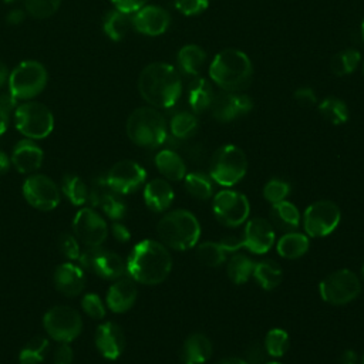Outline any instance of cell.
Returning <instances> with one entry per match:
<instances>
[{
  "label": "cell",
  "instance_id": "f1b7e54d",
  "mask_svg": "<svg viewBox=\"0 0 364 364\" xmlns=\"http://www.w3.org/2000/svg\"><path fill=\"white\" fill-rule=\"evenodd\" d=\"M212 84L206 78H195L188 88V102L195 114L206 111L213 100Z\"/></svg>",
  "mask_w": 364,
  "mask_h": 364
},
{
  "label": "cell",
  "instance_id": "44dd1931",
  "mask_svg": "<svg viewBox=\"0 0 364 364\" xmlns=\"http://www.w3.org/2000/svg\"><path fill=\"white\" fill-rule=\"evenodd\" d=\"M94 340L97 350L108 360L118 358L125 348L124 331L118 324L112 321L100 324L95 330Z\"/></svg>",
  "mask_w": 364,
  "mask_h": 364
},
{
  "label": "cell",
  "instance_id": "d6a6232c",
  "mask_svg": "<svg viewBox=\"0 0 364 364\" xmlns=\"http://www.w3.org/2000/svg\"><path fill=\"white\" fill-rule=\"evenodd\" d=\"M256 282L264 289V290H273L276 289L283 277V272L274 260H262L255 264L253 274H252Z\"/></svg>",
  "mask_w": 364,
  "mask_h": 364
},
{
  "label": "cell",
  "instance_id": "681fc988",
  "mask_svg": "<svg viewBox=\"0 0 364 364\" xmlns=\"http://www.w3.org/2000/svg\"><path fill=\"white\" fill-rule=\"evenodd\" d=\"M54 364H71L74 360L73 348L68 346V343H60L58 347L54 350Z\"/></svg>",
  "mask_w": 364,
  "mask_h": 364
},
{
  "label": "cell",
  "instance_id": "5bb4252c",
  "mask_svg": "<svg viewBox=\"0 0 364 364\" xmlns=\"http://www.w3.org/2000/svg\"><path fill=\"white\" fill-rule=\"evenodd\" d=\"M74 236L87 247L100 246L108 235V226L102 216L91 208L78 210L73 220Z\"/></svg>",
  "mask_w": 364,
  "mask_h": 364
},
{
  "label": "cell",
  "instance_id": "d4e9b609",
  "mask_svg": "<svg viewBox=\"0 0 364 364\" xmlns=\"http://www.w3.org/2000/svg\"><path fill=\"white\" fill-rule=\"evenodd\" d=\"M144 199L149 209L155 212H162L172 203L173 191L165 179L156 178L145 185Z\"/></svg>",
  "mask_w": 364,
  "mask_h": 364
},
{
  "label": "cell",
  "instance_id": "f907efd6",
  "mask_svg": "<svg viewBox=\"0 0 364 364\" xmlns=\"http://www.w3.org/2000/svg\"><path fill=\"white\" fill-rule=\"evenodd\" d=\"M146 1L148 0H111V3L114 4V7L117 10L127 13V14H134L141 7H144L146 4Z\"/></svg>",
  "mask_w": 364,
  "mask_h": 364
},
{
  "label": "cell",
  "instance_id": "bcb514c9",
  "mask_svg": "<svg viewBox=\"0 0 364 364\" xmlns=\"http://www.w3.org/2000/svg\"><path fill=\"white\" fill-rule=\"evenodd\" d=\"M58 247L61 250V253L68 257L70 260H75L78 259L81 250L78 246V240L75 236L70 235V233H61L58 236Z\"/></svg>",
  "mask_w": 364,
  "mask_h": 364
},
{
  "label": "cell",
  "instance_id": "836d02e7",
  "mask_svg": "<svg viewBox=\"0 0 364 364\" xmlns=\"http://www.w3.org/2000/svg\"><path fill=\"white\" fill-rule=\"evenodd\" d=\"M226 253H230V250L223 243V240H220V242H205V243H200L196 247L198 259L203 264L210 266V267L220 266L226 259Z\"/></svg>",
  "mask_w": 364,
  "mask_h": 364
},
{
  "label": "cell",
  "instance_id": "ab89813d",
  "mask_svg": "<svg viewBox=\"0 0 364 364\" xmlns=\"http://www.w3.org/2000/svg\"><path fill=\"white\" fill-rule=\"evenodd\" d=\"M185 188L186 191L198 199H208L212 195V182L209 176L200 172H192L185 175Z\"/></svg>",
  "mask_w": 364,
  "mask_h": 364
},
{
  "label": "cell",
  "instance_id": "52a82bcc",
  "mask_svg": "<svg viewBox=\"0 0 364 364\" xmlns=\"http://www.w3.org/2000/svg\"><path fill=\"white\" fill-rule=\"evenodd\" d=\"M247 159L245 152L236 145H223L210 158V176L223 186H233L246 173Z\"/></svg>",
  "mask_w": 364,
  "mask_h": 364
},
{
  "label": "cell",
  "instance_id": "91938a15",
  "mask_svg": "<svg viewBox=\"0 0 364 364\" xmlns=\"http://www.w3.org/2000/svg\"><path fill=\"white\" fill-rule=\"evenodd\" d=\"M219 364H247V361L242 360V358H226L225 361H222Z\"/></svg>",
  "mask_w": 364,
  "mask_h": 364
},
{
  "label": "cell",
  "instance_id": "ee69618b",
  "mask_svg": "<svg viewBox=\"0 0 364 364\" xmlns=\"http://www.w3.org/2000/svg\"><path fill=\"white\" fill-rule=\"evenodd\" d=\"M290 192V185L283 179H270L264 188H263V196L266 200L272 203H277L280 200H284L286 196Z\"/></svg>",
  "mask_w": 364,
  "mask_h": 364
},
{
  "label": "cell",
  "instance_id": "f6af8a7d",
  "mask_svg": "<svg viewBox=\"0 0 364 364\" xmlns=\"http://www.w3.org/2000/svg\"><path fill=\"white\" fill-rule=\"evenodd\" d=\"M82 310L92 318L101 320L105 316V307L100 299V296L94 293H87L81 300Z\"/></svg>",
  "mask_w": 364,
  "mask_h": 364
},
{
  "label": "cell",
  "instance_id": "03108f58",
  "mask_svg": "<svg viewBox=\"0 0 364 364\" xmlns=\"http://www.w3.org/2000/svg\"><path fill=\"white\" fill-rule=\"evenodd\" d=\"M361 364H364V357H363V363Z\"/></svg>",
  "mask_w": 364,
  "mask_h": 364
},
{
  "label": "cell",
  "instance_id": "7a4b0ae2",
  "mask_svg": "<svg viewBox=\"0 0 364 364\" xmlns=\"http://www.w3.org/2000/svg\"><path fill=\"white\" fill-rule=\"evenodd\" d=\"M172 269V257L168 249L156 240H142L132 249L127 272L142 284H158L164 282Z\"/></svg>",
  "mask_w": 364,
  "mask_h": 364
},
{
  "label": "cell",
  "instance_id": "f5cc1de1",
  "mask_svg": "<svg viewBox=\"0 0 364 364\" xmlns=\"http://www.w3.org/2000/svg\"><path fill=\"white\" fill-rule=\"evenodd\" d=\"M247 357H249L247 364H259L263 360V353L260 346L259 344L252 346V348L247 351Z\"/></svg>",
  "mask_w": 364,
  "mask_h": 364
},
{
  "label": "cell",
  "instance_id": "3957f363",
  "mask_svg": "<svg viewBox=\"0 0 364 364\" xmlns=\"http://www.w3.org/2000/svg\"><path fill=\"white\" fill-rule=\"evenodd\" d=\"M210 80L225 91L239 92L252 81L253 68L249 57L236 48L219 51L209 65Z\"/></svg>",
  "mask_w": 364,
  "mask_h": 364
},
{
  "label": "cell",
  "instance_id": "8992f818",
  "mask_svg": "<svg viewBox=\"0 0 364 364\" xmlns=\"http://www.w3.org/2000/svg\"><path fill=\"white\" fill-rule=\"evenodd\" d=\"M9 94L16 101H28L38 95L47 85L46 67L34 60L17 64L9 74Z\"/></svg>",
  "mask_w": 364,
  "mask_h": 364
},
{
  "label": "cell",
  "instance_id": "30bf717a",
  "mask_svg": "<svg viewBox=\"0 0 364 364\" xmlns=\"http://www.w3.org/2000/svg\"><path fill=\"white\" fill-rule=\"evenodd\" d=\"M320 296L330 304H347L353 301L361 290V283L357 274L348 269H340L330 273L320 283Z\"/></svg>",
  "mask_w": 364,
  "mask_h": 364
},
{
  "label": "cell",
  "instance_id": "be15d7a7",
  "mask_svg": "<svg viewBox=\"0 0 364 364\" xmlns=\"http://www.w3.org/2000/svg\"><path fill=\"white\" fill-rule=\"evenodd\" d=\"M266 364H280V363H276V361H270V363H266Z\"/></svg>",
  "mask_w": 364,
  "mask_h": 364
},
{
  "label": "cell",
  "instance_id": "d590c367",
  "mask_svg": "<svg viewBox=\"0 0 364 364\" xmlns=\"http://www.w3.org/2000/svg\"><path fill=\"white\" fill-rule=\"evenodd\" d=\"M318 112L333 125L344 124L348 119V108L343 100L327 97L318 104Z\"/></svg>",
  "mask_w": 364,
  "mask_h": 364
},
{
  "label": "cell",
  "instance_id": "680465c9",
  "mask_svg": "<svg viewBox=\"0 0 364 364\" xmlns=\"http://www.w3.org/2000/svg\"><path fill=\"white\" fill-rule=\"evenodd\" d=\"M9 80V70H7V65L0 61V87Z\"/></svg>",
  "mask_w": 364,
  "mask_h": 364
},
{
  "label": "cell",
  "instance_id": "7bdbcfd3",
  "mask_svg": "<svg viewBox=\"0 0 364 364\" xmlns=\"http://www.w3.org/2000/svg\"><path fill=\"white\" fill-rule=\"evenodd\" d=\"M24 10L34 18H47L53 16L58 7L61 0H23Z\"/></svg>",
  "mask_w": 364,
  "mask_h": 364
},
{
  "label": "cell",
  "instance_id": "603a6c76",
  "mask_svg": "<svg viewBox=\"0 0 364 364\" xmlns=\"http://www.w3.org/2000/svg\"><path fill=\"white\" fill-rule=\"evenodd\" d=\"M43 149L31 139L18 141L11 152V164L20 173H31L43 164Z\"/></svg>",
  "mask_w": 364,
  "mask_h": 364
},
{
  "label": "cell",
  "instance_id": "7dc6e473",
  "mask_svg": "<svg viewBox=\"0 0 364 364\" xmlns=\"http://www.w3.org/2000/svg\"><path fill=\"white\" fill-rule=\"evenodd\" d=\"M209 0H175V7L183 16H196L205 11Z\"/></svg>",
  "mask_w": 364,
  "mask_h": 364
},
{
  "label": "cell",
  "instance_id": "d6986e66",
  "mask_svg": "<svg viewBox=\"0 0 364 364\" xmlns=\"http://www.w3.org/2000/svg\"><path fill=\"white\" fill-rule=\"evenodd\" d=\"M132 27L145 36H159L171 24L169 13L159 6H144L131 16Z\"/></svg>",
  "mask_w": 364,
  "mask_h": 364
},
{
  "label": "cell",
  "instance_id": "4dcf8cb0",
  "mask_svg": "<svg viewBox=\"0 0 364 364\" xmlns=\"http://www.w3.org/2000/svg\"><path fill=\"white\" fill-rule=\"evenodd\" d=\"M131 26H132L131 14L122 13L117 9L108 11L102 20L104 33L114 41L122 40L127 36Z\"/></svg>",
  "mask_w": 364,
  "mask_h": 364
},
{
  "label": "cell",
  "instance_id": "74e56055",
  "mask_svg": "<svg viewBox=\"0 0 364 364\" xmlns=\"http://www.w3.org/2000/svg\"><path fill=\"white\" fill-rule=\"evenodd\" d=\"M253 269L255 263L252 262V259L242 253H235L228 262V276L236 284L247 282L253 274Z\"/></svg>",
  "mask_w": 364,
  "mask_h": 364
},
{
  "label": "cell",
  "instance_id": "e0dca14e",
  "mask_svg": "<svg viewBox=\"0 0 364 364\" xmlns=\"http://www.w3.org/2000/svg\"><path fill=\"white\" fill-rule=\"evenodd\" d=\"M209 108L215 119L219 122H229L240 115L247 114L253 108V101L246 94L223 90L213 95Z\"/></svg>",
  "mask_w": 364,
  "mask_h": 364
},
{
  "label": "cell",
  "instance_id": "4316f807",
  "mask_svg": "<svg viewBox=\"0 0 364 364\" xmlns=\"http://www.w3.org/2000/svg\"><path fill=\"white\" fill-rule=\"evenodd\" d=\"M270 223L276 229H280L286 233L291 232L300 223L299 209L287 200H280L277 203H273L270 209Z\"/></svg>",
  "mask_w": 364,
  "mask_h": 364
},
{
  "label": "cell",
  "instance_id": "8fae6325",
  "mask_svg": "<svg viewBox=\"0 0 364 364\" xmlns=\"http://www.w3.org/2000/svg\"><path fill=\"white\" fill-rule=\"evenodd\" d=\"M341 213L340 208L333 200H317L311 203L303 215V226L307 235L321 237L331 233L338 222Z\"/></svg>",
  "mask_w": 364,
  "mask_h": 364
},
{
  "label": "cell",
  "instance_id": "2e32d148",
  "mask_svg": "<svg viewBox=\"0 0 364 364\" xmlns=\"http://www.w3.org/2000/svg\"><path fill=\"white\" fill-rule=\"evenodd\" d=\"M145 169L131 159H122L111 166L105 175L107 185L117 193H131L145 181Z\"/></svg>",
  "mask_w": 364,
  "mask_h": 364
},
{
  "label": "cell",
  "instance_id": "9a60e30c",
  "mask_svg": "<svg viewBox=\"0 0 364 364\" xmlns=\"http://www.w3.org/2000/svg\"><path fill=\"white\" fill-rule=\"evenodd\" d=\"M23 195L33 208L40 210H51L60 203V191L55 182L40 173H34L24 181Z\"/></svg>",
  "mask_w": 364,
  "mask_h": 364
},
{
  "label": "cell",
  "instance_id": "6f0895ef",
  "mask_svg": "<svg viewBox=\"0 0 364 364\" xmlns=\"http://www.w3.org/2000/svg\"><path fill=\"white\" fill-rule=\"evenodd\" d=\"M10 164H11V161H10L9 155L4 151H0V175L9 171Z\"/></svg>",
  "mask_w": 364,
  "mask_h": 364
},
{
  "label": "cell",
  "instance_id": "ac0fdd59",
  "mask_svg": "<svg viewBox=\"0 0 364 364\" xmlns=\"http://www.w3.org/2000/svg\"><path fill=\"white\" fill-rule=\"evenodd\" d=\"M88 200L104 210V213L112 220H121L125 216L127 205L119 198V193L114 192L105 182V176H101L94 181L92 188L90 189Z\"/></svg>",
  "mask_w": 364,
  "mask_h": 364
},
{
  "label": "cell",
  "instance_id": "ba28073f",
  "mask_svg": "<svg viewBox=\"0 0 364 364\" xmlns=\"http://www.w3.org/2000/svg\"><path fill=\"white\" fill-rule=\"evenodd\" d=\"M14 124L28 139H43L51 134L54 117L47 105L28 100L16 107Z\"/></svg>",
  "mask_w": 364,
  "mask_h": 364
},
{
  "label": "cell",
  "instance_id": "c3c4849f",
  "mask_svg": "<svg viewBox=\"0 0 364 364\" xmlns=\"http://www.w3.org/2000/svg\"><path fill=\"white\" fill-rule=\"evenodd\" d=\"M293 98L294 101L301 105V107H311L316 104L317 98H316V94L311 88L309 87H301V88H297L293 94Z\"/></svg>",
  "mask_w": 364,
  "mask_h": 364
},
{
  "label": "cell",
  "instance_id": "e575fe53",
  "mask_svg": "<svg viewBox=\"0 0 364 364\" xmlns=\"http://www.w3.org/2000/svg\"><path fill=\"white\" fill-rule=\"evenodd\" d=\"M61 191L65 198L75 206L88 202L90 188L77 175H65L61 181Z\"/></svg>",
  "mask_w": 364,
  "mask_h": 364
},
{
  "label": "cell",
  "instance_id": "83f0119b",
  "mask_svg": "<svg viewBox=\"0 0 364 364\" xmlns=\"http://www.w3.org/2000/svg\"><path fill=\"white\" fill-rule=\"evenodd\" d=\"M155 165L158 171L171 181H181L186 175V165L183 159L171 149L159 151L155 155Z\"/></svg>",
  "mask_w": 364,
  "mask_h": 364
},
{
  "label": "cell",
  "instance_id": "b9f144b4",
  "mask_svg": "<svg viewBox=\"0 0 364 364\" xmlns=\"http://www.w3.org/2000/svg\"><path fill=\"white\" fill-rule=\"evenodd\" d=\"M290 346L289 334L282 328H272L264 340V350L272 357H282Z\"/></svg>",
  "mask_w": 364,
  "mask_h": 364
},
{
  "label": "cell",
  "instance_id": "8d00e7d4",
  "mask_svg": "<svg viewBox=\"0 0 364 364\" xmlns=\"http://www.w3.org/2000/svg\"><path fill=\"white\" fill-rule=\"evenodd\" d=\"M360 63V51L355 48H344L334 54L330 61V68L333 74L343 77L351 74Z\"/></svg>",
  "mask_w": 364,
  "mask_h": 364
},
{
  "label": "cell",
  "instance_id": "94428289",
  "mask_svg": "<svg viewBox=\"0 0 364 364\" xmlns=\"http://www.w3.org/2000/svg\"><path fill=\"white\" fill-rule=\"evenodd\" d=\"M361 33H363V40H364V20H363V24H361Z\"/></svg>",
  "mask_w": 364,
  "mask_h": 364
},
{
  "label": "cell",
  "instance_id": "9f6ffc18",
  "mask_svg": "<svg viewBox=\"0 0 364 364\" xmlns=\"http://www.w3.org/2000/svg\"><path fill=\"white\" fill-rule=\"evenodd\" d=\"M341 364H357V355L353 350H346L340 358Z\"/></svg>",
  "mask_w": 364,
  "mask_h": 364
},
{
  "label": "cell",
  "instance_id": "9c48e42d",
  "mask_svg": "<svg viewBox=\"0 0 364 364\" xmlns=\"http://www.w3.org/2000/svg\"><path fill=\"white\" fill-rule=\"evenodd\" d=\"M43 326L53 340L70 343L80 336L82 320L75 309L70 306H54L44 314Z\"/></svg>",
  "mask_w": 364,
  "mask_h": 364
},
{
  "label": "cell",
  "instance_id": "6125c7cd",
  "mask_svg": "<svg viewBox=\"0 0 364 364\" xmlns=\"http://www.w3.org/2000/svg\"><path fill=\"white\" fill-rule=\"evenodd\" d=\"M361 277L364 279V263H363V266H361Z\"/></svg>",
  "mask_w": 364,
  "mask_h": 364
},
{
  "label": "cell",
  "instance_id": "6da1fadb",
  "mask_svg": "<svg viewBox=\"0 0 364 364\" xmlns=\"http://www.w3.org/2000/svg\"><path fill=\"white\" fill-rule=\"evenodd\" d=\"M138 91L154 108H171L182 92L181 75L168 63H151L138 77Z\"/></svg>",
  "mask_w": 364,
  "mask_h": 364
},
{
  "label": "cell",
  "instance_id": "003e7915",
  "mask_svg": "<svg viewBox=\"0 0 364 364\" xmlns=\"http://www.w3.org/2000/svg\"><path fill=\"white\" fill-rule=\"evenodd\" d=\"M185 364H191V363H185Z\"/></svg>",
  "mask_w": 364,
  "mask_h": 364
},
{
  "label": "cell",
  "instance_id": "816d5d0a",
  "mask_svg": "<svg viewBox=\"0 0 364 364\" xmlns=\"http://www.w3.org/2000/svg\"><path fill=\"white\" fill-rule=\"evenodd\" d=\"M111 230H112V235L114 237L118 240V242H128L129 237H131V233L128 230V228L119 222H114L112 226H111Z\"/></svg>",
  "mask_w": 364,
  "mask_h": 364
},
{
  "label": "cell",
  "instance_id": "60d3db41",
  "mask_svg": "<svg viewBox=\"0 0 364 364\" xmlns=\"http://www.w3.org/2000/svg\"><path fill=\"white\" fill-rule=\"evenodd\" d=\"M198 128V119L193 114L182 111L172 117L171 119V132L176 138H188L191 136Z\"/></svg>",
  "mask_w": 364,
  "mask_h": 364
},
{
  "label": "cell",
  "instance_id": "484cf974",
  "mask_svg": "<svg viewBox=\"0 0 364 364\" xmlns=\"http://www.w3.org/2000/svg\"><path fill=\"white\" fill-rule=\"evenodd\" d=\"M210 354H212V343L205 334H200V333L191 334L185 340L181 351L182 360L191 364H202L210 357Z\"/></svg>",
  "mask_w": 364,
  "mask_h": 364
},
{
  "label": "cell",
  "instance_id": "1f68e13d",
  "mask_svg": "<svg viewBox=\"0 0 364 364\" xmlns=\"http://www.w3.org/2000/svg\"><path fill=\"white\" fill-rule=\"evenodd\" d=\"M309 249V239L303 233L287 232L277 242V252L284 259L301 257Z\"/></svg>",
  "mask_w": 364,
  "mask_h": 364
},
{
  "label": "cell",
  "instance_id": "f546056e",
  "mask_svg": "<svg viewBox=\"0 0 364 364\" xmlns=\"http://www.w3.org/2000/svg\"><path fill=\"white\" fill-rule=\"evenodd\" d=\"M178 65L188 75H198L206 61V53L196 44H186L178 51Z\"/></svg>",
  "mask_w": 364,
  "mask_h": 364
},
{
  "label": "cell",
  "instance_id": "db71d44e",
  "mask_svg": "<svg viewBox=\"0 0 364 364\" xmlns=\"http://www.w3.org/2000/svg\"><path fill=\"white\" fill-rule=\"evenodd\" d=\"M6 20H7L9 24H18V23H21L24 20V13L21 10H18V9L11 10V11H9Z\"/></svg>",
  "mask_w": 364,
  "mask_h": 364
},
{
  "label": "cell",
  "instance_id": "ffe728a7",
  "mask_svg": "<svg viewBox=\"0 0 364 364\" xmlns=\"http://www.w3.org/2000/svg\"><path fill=\"white\" fill-rule=\"evenodd\" d=\"M243 246L252 253H266L274 243V229L267 219L253 218L245 226Z\"/></svg>",
  "mask_w": 364,
  "mask_h": 364
},
{
  "label": "cell",
  "instance_id": "277c9868",
  "mask_svg": "<svg viewBox=\"0 0 364 364\" xmlns=\"http://www.w3.org/2000/svg\"><path fill=\"white\" fill-rule=\"evenodd\" d=\"M162 243L176 250L193 247L200 236V225L193 213L185 209L168 212L156 226Z\"/></svg>",
  "mask_w": 364,
  "mask_h": 364
},
{
  "label": "cell",
  "instance_id": "cb8c5ba5",
  "mask_svg": "<svg viewBox=\"0 0 364 364\" xmlns=\"http://www.w3.org/2000/svg\"><path fill=\"white\" fill-rule=\"evenodd\" d=\"M136 294L138 291L134 279L122 276L111 284L107 293V304L114 313H124L134 306Z\"/></svg>",
  "mask_w": 364,
  "mask_h": 364
},
{
  "label": "cell",
  "instance_id": "4fadbf2b",
  "mask_svg": "<svg viewBox=\"0 0 364 364\" xmlns=\"http://www.w3.org/2000/svg\"><path fill=\"white\" fill-rule=\"evenodd\" d=\"M250 205L245 195L236 191H220L213 199V213L226 226H239L249 216Z\"/></svg>",
  "mask_w": 364,
  "mask_h": 364
},
{
  "label": "cell",
  "instance_id": "f35d334b",
  "mask_svg": "<svg viewBox=\"0 0 364 364\" xmlns=\"http://www.w3.org/2000/svg\"><path fill=\"white\" fill-rule=\"evenodd\" d=\"M48 348V340L41 336L30 338L18 353L20 364H40Z\"/></svg>",
  "mask_w": 364,
  "mask_h": 364
},
{
  "label": "cell",
  "instance_id": "5b68a950",
  "mask_svg": "<svg viewBox=\"0 0 364 364\" xmlns=\"http://www.w3.org/2000/svg\"><path fill=\"white\" fill-rule=\"evenodd\" d=\"M127 135L138 146L155 148L166 139V122L154 107H139L127 119Z\"/></svg>",
  "mask_w": 364,
  "mask_h": 364
},
{
  "label": "cell",
  "instance_id": "11a10c76",
  "mask_svg": "<svg viewBox=\"0 0 364 364\" xmlns=\"http://www.w3.org/2000/svg\"><path fill=\"white\" fill-rule=\"evenodd\" d=\"M9 118H10V111L0 107V135L6 132L9 127Z\"/></svg>",
  "mask_w": 364,
  "mask_h": 364
},
{
  "label": "cell",
  "instance_id": "e7e4bbea",
  "mask_svg": "<svg viewBox=\"0 0 364 364\" xmlns=\"http://www.w3.org/2000/svg\"><path fill=\"white\" fill-rule=\"evenodd\" d=\"M6 3H10V1H14V0H4Z\"/></svg>",
  "mask_w": 364,
  "mask_h": 364
},
{
  "label": "cell",
  "instance_id": "7402d4cb",
  "mask_svg": "<svg viewBox=\"0 0 364 364\" xmlns=\"http://www.w3.org/2000/svg\"><path fill=\"white\" fill-rule=\"evenodd\" d=\"M53 279L55 289L67 297L78 296L85 287L84 270L73 263L60 264L55 269Z\"/></svg>",
  "mask_w": 364,
  "mask_h": 364
},
{
  "label": "cell",
  "instance_id": "7c38bea8",
  "mask_svg": "<svg viewBox=\"0 0 364 364\" xmlns=\"http://www.w3.org/2000/svg\"><path fill=\"white\" fill-rule=\"evenodd\" d=\"M80 264L88 270H92L95 274L112 280L119 279L127 273V263L122 257L111 250L97 247H87L80 253Z\"/></svg>",
  "mask_w": 364,
  "mask_h": 364
}]
</instances>
